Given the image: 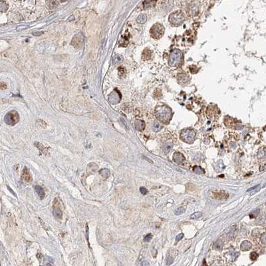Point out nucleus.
I'll return each mask as SVG.
<instances>
[{"label": "nucleus", "instance_id": "f257e3e1", "mask_svg": "<svg viewBox=\"0 0 266 266\" xmlns=\"http://www.w3.org/2000/svg\"><path fill=\"white\" fill-rule=\"evenodd\" d=\"M156 115L161 123H168L172 117V110L167 106L158 107L156 110Z\"/></svg>", "mask_w": 266, "mask_h": 266}, {"label": "nucleus", "instance_id": "f03ea898", "mask_svg": "<svg viewBox=\"0 0 266 266\" xmlns=\"http://www.w3.org/2000/svg\"><path fill=\"white\" fill-rule=\"evenodd\" d=\"M183 56L178 49H174L171 52L169 57V64L172 67H179L183 61Z\"/></svg>", "mask_w": 266, "mask_h": 266}, {"label": "nucleus", "instance_id": "7ed1b4c3", "mask_svg": "<svg viewBox=\"0 0 266 266\" xmlns=\"http://www.w3.org/2000/svg\"><path fill=\"white\" fill-rule=\"evenodd\" d=\"M184 20V15L180 11H178V12H175L172 13L170 15V18H169V21H170V23L172 25L178 26L181 25L183 23Z\"/></svg>", "mask_w": 266, "mask_h": 266}, {"label": "nucleus", "instance_id": "20e7f679", "mask_svg": "<svg viewBox=\"0 0 266 266\" xmlns=\"http://www.w3.org/2000/svg\"><path fill=\"white\" fill-rule=\"evenodd\" d=\"M196 133L192 129H184L181 132L180 139L185 143L188 144H192L194 141Z\"/></svg>", "mask_w": 266, "mask_h": 266}, {"label": "nucleus", "instance_id": "39448f33", "mask_svg": "<svg viewBox=\"0 0 266 266\" xmlns=\"http://www.w3.org/2000/svg\"><path fill=\"white\" fill-rule=\"evenodd\" d=\"M164 31V29L163 25L160 23H156L151 28L150 33L152 38H154V39H159L163 35Z\"/></svg>", "mask_w": 266, "mask_h": 266}, {"label": "nucleus", "instance_id": "423d86ee", "mask_svg": "<svg viewBox=\"0 0 266 266\" xmlns=\"http://www.w3.org/2000/svg\"><path fill=\"white\" fill-rule=\"evenodd\" d=\"M5 122L10 125H15L19 120V114L17 111L12 110V111L9 112L5 116Z\"/></svg>", "mask_w": 266, "mask_h": 266}, {"label": "nucleus", "instance_id": "0eeeda50", "mask_svg": "<svg viewBox=\"0 0 266 266\" xmlns=\"http://www.w3.org/2000/svg\"><path fill=\"white\" fill-rule=\"evenodd\" d=\"M53 215L57 219H62L63 212L59 206V202L57 198H55L53 202Z\"/></svg>", "mask_w": 266, "mask_h": 266}, {"label": "nucleus", "instance_id": "6e6552de", "mask_svg": "<svg viewBox=\"0 0 266 266\" xmlns=\"http://www.w3.org/2000/svg\"><path fill=\"white\" fill-rule=\"evenodd\" d=\"M83 42H84V39H83V36L81 34H77L72 40V45L76 48H80L83 45Z\"/></svg>", "mask_w": 266, "mask_h": 266}, {"label": "nucleus", "instance_id": "1a4fd4ad", "mask_svg": "<svg viewBox=\"0 0 266 266\" xmlns=\"http://www.w3.org/2000/svg\"><path fill=\"white\" fill-rule=\"evenodd\" d=\"M121 98V95L120 93L118 91V90L116 89L114 90L113 93H112L109 96V101L111 103H112V104H114V103H119Z\"/></svg>", "mask_w": 266, "mask_h": 266}, {"label": "nucleus", "instance_id": "9d476101", "mask_svg": "<svg viewBox=\"0 0 266 266\" xmlns=\"http://www.w3.org/2000/svg\"><path fill=\"white\" fill-rule=\"evenodd\" d=\"M21 178L27 183H30V182H32V176H31L29 170L26 167L23 168V172H22Z\"/></svg>", "mask_w": 266, "mask_h": 266}, {"label": "nucleus", "instance_id": "9b49d317", "mask_svg": "<svg viewBox=\"0 0 266 266\" xmlns=\"http://www.w3.org/2000/svg\"><path fill=\"white\" fill-rule=\"evenodd\" d=\"M173 161H174L176 163L181 164L184 163V162L185 161V157L184 156V155L181 154L180 152H175L173 154Z\"/></svg>", "mask_w": 266, "mask_h": 266}, {"label": "nucleus", "instance_id": "f8f14e48", "mask_svg": "<svg viewBox=\"0 0 266 266\" xmlns=\"http://www.w3.org/2000/svg\"><path fill=\"white\" fill-rule=\"evenodd\" d=\"M252 245L251 243L248 242V241L245 240V241H243V242H242V243H241L240 248H241V250L243 252L248 251V250H249L252 248Z\"/></svg>", "mask_w": 266, "mask_h": 266}, {"label": "nucleus", "instance_id": "ddd939ff", "mask_svg": "<svg viewBox=\"0 0 266 266\" xmlns=\"http://www.w3.org/2000/svg\"><path fill=\"white\" fill-rule=\"evenodd\" d=\"M35 190L41 199V200L43 199V198H45V193L44 189L40 186H35Z\"/></svg>", "mask_w": 266, "mask_h": 266}, {"label": "nucleus", "instance_id": "4468645a", "mask_svg": "<svg viewBox=\"0 0 266 266\" xmlns=\"http://www.w3.org/2000/svg\"><path fill=\"white\" fill-rule=\"evenodd\" d=\"M98 169V165L95 163H90L89 164H88L87 166V172L89 174H93L94 173L95 171Z\"/></svg>", "mask_w": 266, "mask_h": 266}, {"label": "nucleus", "instance_id": "2eb2a0df", "mask_svg": "<svg viewBox=\"0 0 266 266\" xmlns=\"http://www.w3.org/2000/svg\"><path fill=\"white\" fill-rule=\"evenodd\" d=\"M99 174H100L102 176V177L104 179L108 178H109L110 176V170H109V169H107V168L101 169V170L99 171Z\"/></svg>", "mask_w": 266, "mask_h": 266}, {"label": "nucleus", "instance_id": "dca6fc26", "mask_svg": "<svg viewBox=\"0 0 266 266\" xmlns=\"http://www.w3.org/2000/svg\"><path fill=\"white\" fill-rule=\"evenodd\" d=\"M145 123L143 121L138 120L135 122V127H136V130H143L145 128Z\"/></svg>", "mask_w": 266, "mask_h": 266}, {"label": "nucleus", "instance_id": "f3484780", "mask_svg": "<svg viewBox=\"0 0 266 266\" xmlns=\"http://www.w3.org/2000/svg\"><path fill=\"white\" fill-rule=\"evenodd\" d=\"M35 145L37 148H39V150L41 151V152L43 153V154H47V149L44 146H43L41 144H40L39 143H35Z\"/></svg>", "mask_w": 266, "mask_h": 266}, {"label": "nucleus", "instance_id": "a211bd4d", "mask_svg": "<svg viewBox=\"0 0 266 266\" xmlns=\"http://www.w3.org/2000/svg\"><path fill=\"white\" fill-rule=\"evenodd\" d=\"M193 171L195 173L198 174H204V170L203 169L202 167H200L199 166H194L193 167Z\"/></svg>", "mask_w": 266, "mask_h": 266}, {"label": "nucleus", "instance_id": "6ab92c4d", "mask_svg": "<svg viewBox=\"0 0 266 266\" xmlns=\"http://www.w3.org/2000/svg\"><path fill=\"white\" fill-rule=\"evenodd\" d=\"M153 130H154V132H159L160 130H161V128H162V126L161 124H160V123H158V122H154V124H153Z\"/></svg>", "mask_w": 266, "mask_h": 266}, {"label": "nucleus", "instance_id": "aec40b11", "mask_svg": "<svg viewBox=\"0 0 266 266\" xmlns=\"http://www.w3.org/2000/svg\"><path fill=\"white\" fill-rule=\"evenodd\" d=\"M258 158H266V148H263L258 152Z\"/></svg>", "mask_w": 266, "mask_h": 266}, {"label": "nucleus", "instance_id": "412c9836", "mask_svg": "<svg viewBox=\"0 0 266 266\" xmlns=\"http://www.w3.org/2000/svg\"><path fill=\"white\" fill-rule=\"evenodd\" d=\"M202 216V213L200 212H195L192 214V215L190 216V218L193 220H197L201 218Z\"/></svg>", "mask_w": 266, "mask_h": 266}, {"label": "nucleus", "instance_id": "4be33fe9", "mask_svg": "<svg viewBox=\"0 0 266 266\" xmlns=\"http://www.w3.org/2000/svg\"><path fill=\"white\" fill-rule=\"evenodd\" d=\"M214 247L216 249L221 250L223 247V242L221 240H218L214 243Z\"/></svg>", "mask_w": 266, "mask_h": 266}, {"label": "nucleus", "instance_id": "5701e85b", "mask_svg": "<svg viewBox=\"0 0 266 266\" xmlns=\"http://www.w3.org/2000/svg\"><path fill=\"white\" fill-rule=\"evenodd\" d=\"M186 212V209L183 208V207H180V208H178L177 209H175L174 211V214L176 215H180V214H182Z\"/></svg>", "mask_w": 266, "mask_h": 266}, {"label": "nucleus", "instance_id": "b1692460", "mask_svg": "<svg viewBox=\"0 0 266 266\" xmlns=\"http://www.w3.org/2000/svg\"><path fill=\"white\" fill-rule=\"evenodd\" d=\"M146 20V16L145 14H142L141 15H139L138 19H137V21L139 22L140 23H145Z\"/></svg>", "mask_w": 266, "mask_h": 266}, {"label": "nucleus", "instance_id": "393cba45", "mask_svg": "<svg viewBox=\"0 0 266 266\" xmlns=\"http://www.w3.org/2000/svg\"><path fill=\"white\" fill-rule=\"evenodd\" d=\"M260 186L258 185V186H254V187H253V188H251L248 189V190H247V192L252 191V194H255V193H256L258 191L260 190Z\"/></svg>", "mask_w": 266, "mask_h": 266}, {"label": "nucleus", "instance_id": "a878e982", "mask_svg": "<svg viewBox=\"0 0 266 266\" xmlns=\"http://www.w3.org/2000/svg\"><path fill=\"white\" fill-rule=\"evenodd\" d=\"M151 55V53L150 52V51L148 49H146L145 51L143 52V57L144 59H149Z\"/></svg>", "mask_w": 266, "mask_h": 266}, {"label": "nucleus", "instance_id": "bb28decb", "mask_svg": "<svg viewBox=\"0 0 266 266\" xmlns=\"http://www.w3.org/2000/svg\"><path fill=\"white\" fill-rule=\"evenodd\" d=\"M172 148V145H171L170 143H169V144H167V145H166L165 146H164V150L165 151L166 153H168V152H170Z\"/></svg>", "mask_w": 266, "mask_h": 266}, {"label": "nucleus", "instance_id": "cd10ccee", "mask_svg": "<svg viewBox=\"0 0 266 266\" xmlns=\"http://www.w3.org/2000/svg\"><path fill=\"white\" fill-rule=\"evenodd\" d=\"M236 227L234 226V229H232V227L231 228V230L229 232V233L228 234V236L229 237V239H232L234 236H235V230H236Z\"/></svg>", "mask_w": 266, "mask_h": 266}, {"label": "nucleus", "instance_id": "c85d7f7f", "mask_svg": "<svg viewBox=\"0 0 266 266\" xmlns=\"http://www.w3.org/2000/svg\"><path fill=\"white\" fill-rule=\"evenodd\" d=\"M258 258V255L256 252H252V253L250 254V258H251L252 260L255 261Z\"/></svg>", "mask_w": 266, "mask_h": 266}, {"label": "nucleus", "instance_id": "c756f323", "mask_svg": "<svg viewBox=\"0 0 266 266\" xmlns=\"http://www.w3.org/2000/svg\"><path fill=\"white\" fill-rule=\"evenodd\" d=\"M152 234H147V235H146L145 238H144V240L145 241V242H150L151 239H152Z\"/></svg>", "mask_w": 266, "mask_h": 266}, {"label": "nucleus", "instance_id": "7c9ffc66", "mask_svg": "<svg viewBox=\"0 0 266 266\" xmlns=\"http://www.w3.org/2000/svg\"><path fill=\"white\" fill-rule=\"evenodd\" d=\"M261 241L263 244H266V232L263 233L262 235H261Z\"/></svg>", "mask_w": 266, "mask_h": 266}, {"label": "nucleus", "instance_id": "2f4dec72", "mask_svg": "<svg viewBox=\"0 0 266 266\" xmlns=\"http://www.w3.org/2000/svg\"><path fill=\"white\" fill-rule=\"evenodd\" d=\"M140 191H141V192L142 193V194H143V195L146 194H147V192H148L147 189H146V188H145V187H141V188H140Z\"/></svg>", "mask_w": 266, "mask_h": 266}, {"label": "nucleus", "instance_id": "473e14b6", "mask_svg": "<svg viewBox=\"0 0 266 266\" xmlns=\"http://www.w3.org/2000/svg\"><path fill=\"white\" fill-rule=\"evenodd\" d=\"M173 260H174V259L172 258V257L168 256L167 259H166V263H167V265H170L171 263H172Z\"/></svg>", "mask_w": 266, "mask_h": 266}, {"label": "nucleus", "instance_id": "72a5a7b5", "mask_svg": "<svg viewBox=\"0 0 266 266\" xmlns=\"http://www.w3.org/2000/svg\"><path fill=\"white\" fill-rule=\"evenodd\" d=\"M184 237V234H178V235L177 236V237L176 238V242H179L180 240H181L182 238Z\"/></svg>", "mask_w": 266, "mask_h": 266}, {"label": "nucleus", "instance_id": "f704fd0d", "mask_svg": "<svg viewBox=\"0 0 266 266\" xmlns=\"http://www.w3.org/2000/svg\"><path fill=\"white\" fill-rule=\"evenodd\" d=\"M48 259V258H47ZM49 258L48 259V260H46L45 261V266H53V261H49Z\"/></svg>", "mask_w": 266, "mask_h": 266}, {"label": "nucleus", "instance_id": "c9c22d12", "mask_svg": "<svg viewBox=\"0 0 266 266\" xmlns=\"http://www.w3.org/2000/svg\"><path fill=\"white\" fill-rule=\"evenodd\" d=\"M141 266H150V263L147 261H144L141 263Z\"/></svg>", "mask_w": 266, "mask_h": 266}, {"label": "nucleus", "instance_id": "e433bc0d", "mask_svg": "<svg viewBox=\"0 0 266 266\" xmlns=\"http://www.w3.org/2000/svg\"><path fill=\"white\" fill-rule=\"evenodd\" d=\"M119 75H124V69L123 68H122V67H119Z\"/></svg>", "mask_w": 266, "mask_h": 266}, {"label": "nucleus", "instance_id": "4c0bfd02", "mask_svg": "<svg viewBox=\"0 0 266 266\" xmlns=\"http://www.w3.org/2000/svg\"><path fill=\"white\" fill-rule=\"evenodd\" d=\"M260 170L261 171H265L266 170V164H265L264 166H261L260 168Z\"/></svg>", "mask_w": 266, "mask_h": 266}, {"label": "nucleus", "instance_id": "58836bf2", "mask_svg": "<svg viewBox=\"0 0 266 266\" xmlns=\"http://www.w3.org/2000/svg\"><path fill=\"white\" fill-rule=\"evenodd\" d=\"M8 189H9V190H10V192H12L13 194L14 195V196H15V194H14V192H13V191L12 190V189H10V187H9V186H8Z\"/></svg>", "mask_w": 266, "mask_h": 266}, {"label": "nucleus", "instance_id": "ea45409f", "mask_svg": "<svg viewBox=\"0 0 266 266\" xmlns=\"http://www.w3.org/2000/svg\"><path fill=\"white\" fill-rule=\"evenodd\" d=\"M202 266H208V265L206 264V261H204V262H203V265Z\"/></svg>", "mask_w": 266, "mask_h": 266}]
</instances>
